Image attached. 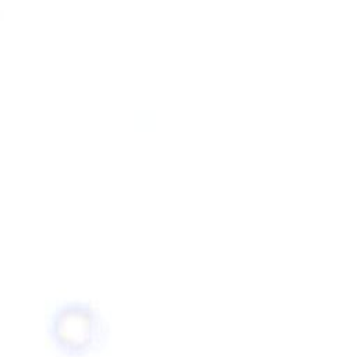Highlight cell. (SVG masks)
<instances>
[{"instance_id": "6da1fadb", "label": "cell", "mask_w": 357, "mask_h": 357, "mask_svg": "<svg viewBox=\"0 0 357 357\" xmlns=\"http://www.w3.org/2000/svg\"><path fill=\"white\" fill-rule=\"evenodd\" d=\"M106 322L89 304L70 301L57 305L47 321V336L53 347L68 357H84L102 347Z\"/></svg>"}]
</instances>
